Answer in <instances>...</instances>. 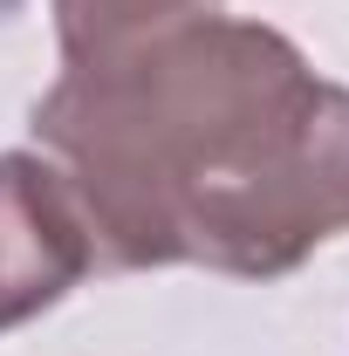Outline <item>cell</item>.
Returning <instances> with one entry per match:
<instances>
[{
	"label": "cell",
	"instance_id": "1",
	"mask_svg": "<svg viewBox=\"0 0 349 356\" xmlns=\"http://www.w3.org/2000/svg\"><path fill=\"white\" fill-rule=\"evenodd\" d=\"M103 267L274 281L349 233V89L267 21H185L69 62L28 110Z\"/></svg>",
	"mask_w": 349,
	"mask_h": 356
},
{
	"label": "cell",
	"instance_id": "2",
	"mask_svg": "<svg viewBox=\"0 0 349 356\" xmlns=\"http://www.w3.org/2000/svg\"><path fill=\"white\" fill-rule=\"evenodd\" d=\"M96 254L62 192V178L35 151H0V336L55 309Z\"/></svg>",
	"mask_w": 349,
	"mask_h": 356
},
{
	"label": "cell",
	"instance_id": "3",
	"mask_svg": "<svg viewBox=\"0 0 349 356\" xmlns=\"http://www.w3.org/2000/svg\"><path fill=\"white\" fill-rule=\"evenodd\" d=\"M55 7V42L69 62H103L124 48L172 35L185 21H206L219 0H48Z\"/></svg>",
	"mask_w": 349,
	"mask_h": 356
}]
</instances>
